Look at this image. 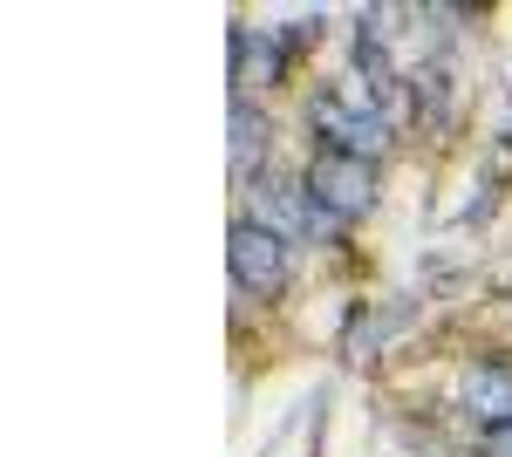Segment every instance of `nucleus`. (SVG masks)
Masks as SVG:
<instances>
[{
	"label": "nucleus",
	"mask_w": 512,
	"mask_h": 457,
	"mask_svg": "<svg viewBox=\"0 0 512 457\" xmlns=\"http://www.w3.org/2000/svg\"><path fill=\"white\" fill-rule=\"evenodd\" d=\"M239 219L267 226L274 239H321V232L335 226V219H328V212L315 205L308 178H287V171H267V178H253V185H246V212H239Z\"/></svg>",
	"instance_id": "nucleus-1"
},
{
	"label": "nucleus",
	"mask_w": 512,
	"mask_h": 457,
	"mask_svg": "<svg viewBox=\"0 0 512 457\" xmlns=\"http://www.w3.org/2000/svg\"><path fill=\"white\" fill-rule=\"evenodd\" d=\"M308 123H315L321 151H349V157H362V164H383V157H390V137H396V130H390V116L362 110V103L335 96V89H321V96H315Z\"/></svg>",
	"instance_id": "nucleus-2"
},
{
	"label": "nucleus",
	"mask_w": 512,
	"mask_h": 457,
	"mask_svg": "<svg viewBox=\"0 0 512 457\" xmlns=\"http://www.w3.org/2000/svg\"><path fill=\"white\" fill-rule=\"evenodd\" d=\"M308 191H315V205L335 219V226H355V219H369L376 212V164H362L349 151H315L308 164Z\"/></svg>",
	"instance_id": "nucleus-3"
},
{
	"label": "nucleus",
	"mask_w": 512,
	"mask_h": 457,
	"mask_svg": "<svg viewBox=\"0 0 512 457\" xmlns=\"http://www.w3.org/2000/svg\"><path fill=\"white\" fill-rule=\"evenodd\" d=\"M226 253H233V287L246 301L287 294V239H274V232L253 226V219H239L233 239H226Z\"/></svg>",
	"instance_id": "nucleus-4"
},
{
	"label": "nucleus",
	"mask_w": 512,
	"mask_h": 457,
	"mask_svg": "<svg viewBox=\"0 0 512 457\" xmlns=\"http://www.w3.org/2000/svg\"><path fill=\"white\" fill-rule=\"evenodd\" d=\"M458 403H465L485 430L512 423V362H465V376H458Z\"/></svg>",
	"instance_id": "nucleus-5"
},
{
	"label": "nucleus",
	"mask_w": 512,
	"mask_h": 457,
	"mask_svg": "<svg viewBox=\"0 0 512 457\" xmlns=\"http://www.w3.org/2000/svg\"><path fill=\"white\" fill-rule=\"evenodd\" d=\"M287 76V35H260V28H233V82L260 89V82Z\"/></svg>",
	"instance_id": "nucleus-6"
},
{
	"label": "nucleus",
	"mask_w": 512,
	"mask_h": 457,
	"mask_svg": "<svg viewBox=\"0 0 512 457\" xmlns=\"http://www.w3.org/2000/svg\"><path fill=\"white\" fill-rule=\"evenodd\" d=\"M233 171H239V185L267 178V116L253 110L246 96L233 103Z\"/></svg>",
	"instance_id": "nucleus-7"
},
{
	"label": "nucleus",
	"mask_w": 512,
	"mask_h": 457,
	"mask_svg": "<svg viewBox=\"0 0 512 457\" xmlns=\"http://www.w3.org/2000/svg\"><path fill=\"white\" fill-rule=\"evenodd\" d=\"M478 457H512V423L485 430V437H478Z\"/></svg>",
	"instance_id": "nucleus-8"
}]
</instances>
